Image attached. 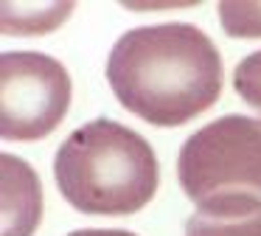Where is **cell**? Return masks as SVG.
I'll list each match as a JSON object with an SVG mask.
<instances>
[{"mask_svg": "<svg viewBox=\"0 0 261 236\" xmlns=\"http://www.w3.org/2000/svg\"><path fill=\"white\" fill-rule=\"evenodd\" d=\"M70 107V76L59 59L40 51L0 54V135L40 140L62 124Z\"/></svg>", "mask_w": 261, "mask_h": 236, "instance_id": "277c9868", "label": "cell"}, {"mask_svg": "<svg viewBox=\"0 0 261 236\" xmlns=\"http://www.w3.org/2000/svg\"><path fill=\"white\" fill-rule=\"evenodd\" d=\"M54 180L76 211L124 217L154 197L160 166L143 135L113 118H96L62 140L54 157Z\"/></svg>", "mask_w": 261, "mask_h": 236, "instance_id": "7a4b0ae2", "label": "cell"}, {"mask_svg": "<svg viewBox=\"0 0 261 236\" xmlns=\"http://www.w3.org/2000/svg\"><path fill=\"white\" fill-rule=\"evenodd\" d=\"M115 99L154 127H180L216 104L222 56L191 22L141 26L121 34L107 59Z\"/></svg>", "mask_w": 261, "mask_h": 236, "instance_id": "6da1fadb", "label": "cell"}, {"mask_svg": "<svg viewBox=\"0 0 261 236\" xmlns=\"http://www.w3.org/2000/svg\"><path fill=\"white\" fill-rule=\"evenodd\" d=\"M68 236H138V233L121 230V228H82V230H73Z\"/></svg>", "mask_w": 261, "mask_h": 236, "instance_id": "9c48e42d", "label": "cell"}, {"mask_svg": "<svg viewBox=\"0 0 261 236\" xmlns=\"http://www.w3.org/2000/svg\"><path fill=\"white\" fill-rule=\"evenodd\" d=\"M186 197L208 217L261 211V118L222 115L188 135L177 157Z\"/></svg>", "mask_w": 261, "mask_h": 236, "instance_id": "3957f363", "label": "cell"}, {"mask_svg": "<svg viewBox=\"0 0 261 236\" xmlns=\"http://www.w3.org/2000/svg\"><path fill=\"white\" fill-rule=\"evenodd\" d=\"M233 87L239 99L261 115V51L247 54L233 70Z\"/></svg>", "mask_w": 261, "mask_h": 236, "instance_id": "ba28073f", "label": "cell"}, {"mask_svg": "<svg viewBox=\"0 0 261 236\" xmlns=\"http://www.w3.org/2000/svg\"><path fill=\"white\" fill-rule=\"evenodd\" d=\"M186 236H261V211L250 217H208L197 211L186 219Z\"/></svg>", "mask_w": 261, "mask_h": 236, "instance_id": "8992f818", "label": "cell"}, {"mask_svg": "<svg viewBox=\"0 0 261 236\" xmlns=\"http://www.w3.org/2000/svg\"><path fill=\"white\" fill-rule=\"evenodd\" d=\"M3 236H31L40 225L42 191L23 157L3 155Z\"/></svg>", "mask_w": 261, "mask_h": 236, "instance_id": "5b68a950", "label": "cell"}, {"mask_svg": "<svg viewBox=\"0 0 261 236\" xmlns=\"http://www.w3.org/2000/svg\"><path fill=\"white\" fill-rule=\"evenodd\" d=\"M216 9H219V22L227 37H239V39L261 37V3H233V0H225Z\"/></svg>", "mask_w": 261, "mask_h": 236, "instance_id": "52a82bcc", "label": "cell"}]
</instances>
